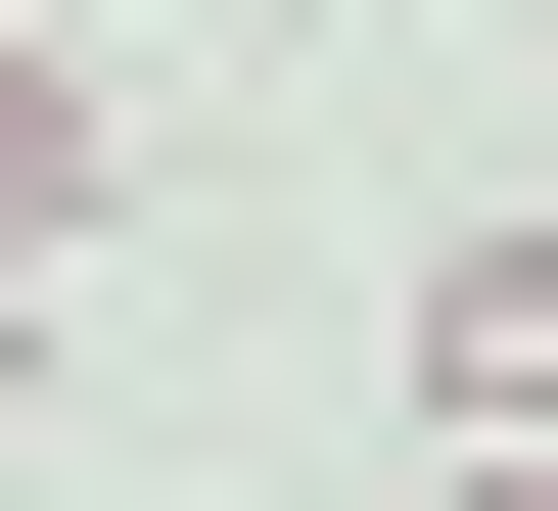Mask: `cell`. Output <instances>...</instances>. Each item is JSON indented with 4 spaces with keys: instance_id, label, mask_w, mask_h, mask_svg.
Listing matches in <instances>:
<instances>
[{
    "instance_id": "277c9868",
    "label": "cell",
    "mask_w": 558,
    "mask_h": 511,
    "mask_svg": "<svg viewBox=\"0 0 558 511\" xmlns=\"http://www.w3.org/2000/svg\"><path fill=\"white\" fill-rule=\"evenodd\" d=\"M418 511H558V465H418Z\"/></svg>"
},
{
    "instance_id": "7a4b0ae2",
    "label": "cell",
    "mask_w": 558,
    "mask_h": 511,
    "mask_svg": "<svg viewBox=\"0 0 558 511\" xmlns=\"http://www.w3.org/2000/svg\"><path fill=\"white\" fill-rule=\"evenodd\" d=\"M94 186H140V94H94V47H47V0H0V279L94 233Z\"/></svg>"
},
{
    "instance_id": "3957f363",
    "label": "cell",
    "mask_w": 558,
    "mask_h": 511,
    "mask_svg": "<svg viewBox=\"0 0 558 511\" xmlns=\"http://www.w3.org/2000/svg\"><path fill=\"white\" fill-rule=\"evenodd\" d=\"M0 418H47V279H0Z\"/></svg>"
},
{
    "instance_id": "6da1fadb",
    "label": "cell",
    "mask_w": 558,
    "mask_h": 511,
    "mask_svg": "<svg viewBox=\"0 0 558 511\" xmlns=\"http://www.w3.org/2000/svg\"><path fill=\"white\" fill-rule=\"evenodd\" d=\"M418 418H465V465H558V186H512V233H418Z\"/></svg>"
}]
</instances>
